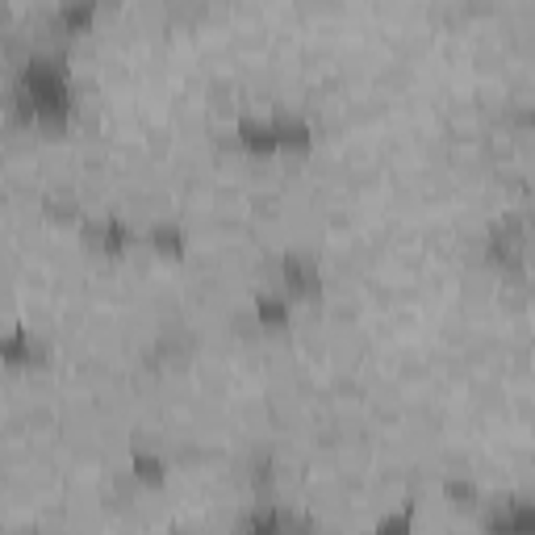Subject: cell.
I'll list each match as a JSON object with an SVG mask.
<instances>
[{
  "mask_svg": "<svg viewBox=\"0 0 535 535\" xmlns=\"http://www.w3.org/2000/svg\"><path fill=\"white\" fill-rule=\"evenodd\" d=\"M289 284L293 289H301V293H318V272H313L310 260H289Z\"/></svg>",
  "mask_w": 535,
  "mask_h": 535,
  "instance_id": "1",
  "label": "cell"
},
{
  "mask_svg": "<svg viewBox=\"0 0 535 535\" xmlns=\"http://www.w3.org/2000/svg\"><path fill=\"white\" fill-rule=\"evenodd\" d=\"M243 138H247V146H255V151H272V146H276L272 122H243Z\"/></svg>",
  "mask_w": 535,
  "mask_h": 535,
  "instance_id": "2",
  "label": "cell"
},
{
  "mask_svg": "<svg viewBox=\"0 0 535 535\" xmlns=\"http://www.w3.org/2000/svg\"><path fill=\"white\" fill-rule=\"evenodd\" d=\"M260 318H264V322H284V306H280V297H260Z\"/></svg>",
  "mask_w": 535,
  "mask_h": 535,
  "instance_id": "3",
  "label": "cell"
},
{
  "mask_svg": "<svg viewBox=\"0 0 535 535\" xmlns=\"http://www.w3.org/2000/svg\"><path fill=\"white\" fill-rule=\"evenodd\" d=\"M405 527H410V523H405V514H393V519H385V523H381V531H376V535H405Z\"/></svg>",
  "mask_w": 535,
  "mask_h": 535,
  "instance_id": "4",
  "label": "cell"
},
{
  "mask_svg": "<svg viewBox=\"0 0 535 535\" xmlns=\"http://www.w3.org/2000/svg\"><path fill=\"white\" fill-rule=\"evenodd\" d=\"M92 4H76V8H63V21H88Z\"/></svg>",
  "mask_w": 535,
  "mask_h": 535,
  "instance_id": "5",
  "label": "cell"
},
{
  "mask_svg": "<svg viewBox=\"0 0 535 535\" xmlns=\"http://www.w3.org/2000/svg\"><path fill=\"white\" fill-rule=\"evenodd\" d=\"M138 473H142V477H159V464H155V460H146V456H142V460H138Z\"/></svg>",
  "mask_w": 535,
  "mask_h": 535,
  "instance_id": "6",
  "label": "cell"
}]
</instances>
